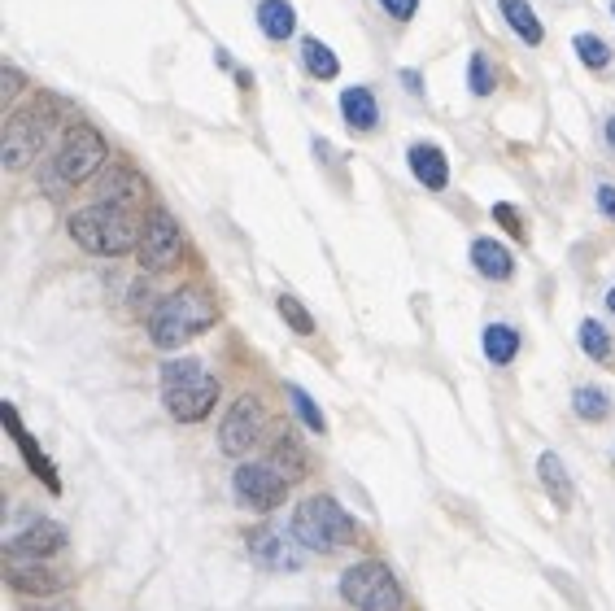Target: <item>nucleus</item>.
Masks as SVG:
<instances>
[{
  "label": "nucleus",
  "instance_id": "obj_1",
  "mask_svg": "<svg viewBox=\"0 0 615 611\" xmlns=\"http://www.w3.org/2000/svg\"><path fill=\"white\" fill-rule=\"evenodd\" d=\"M66 232L75 236V245H83L88 254H101V258H118V254H131L140 249V232H136V219L131 210H118V206H83L66 219Z\"/></svg>",
  "mask_w": 615,
  "mask_h": 611
},
{
  "label": "nucleus",
  "instance_id": "obj_2",
  "mask_svg": "<svg viewBox=\"0 0 615 611\" xmlns=\"http://www.w3.org/2000/svg\"><path fill=\"white\" fill-rule=\"evenodd\" d=\"M214 323V302L201 289H175L171 297H162L149 315V337L158 350H179L192 337H201Z\"/></svg>",
  "mask_w": 615,
  "mask_h": 611
},
{
  "label": "nucleus",
  "instance_id": "obj_3",
  "mask_svg": "<svg viewBox=\"0 0 615 611\" xmlns=\"http://www.w3.org/2000/svg\"><path fill=\"white\" fill-rule=\"evenodd\" d=\"M162 402L184 424H197L219 402V380L201 367V358H171L162 363Z\"/></svg>",
  "mask_w": 615,
  "mask_h": 611
},
{
  "label": "nucleus",
  "instance_id": "obj_4",
  "mask_svg": "<svg viewBox=\"0 0 615 611\" xmlns=\"http://www.w3.org/2000/svg\"><path fill=\"white\" fill-rule=\"evenodd\" d=\"M101 162H105L101 131L88 127V123H75L62 136V145H57L53 162H48L44 188H48V193H66V188H79L83 179H92L96 171H101Z\"/></svg>",
  "mask_w": 615,
  "mask_h": 611
},
{
  "label": "nucleus",
  "instance_id": "obj_5",
  "mask_svg": "<svg viewBox=\"0 0 615 611\" xmlns=\"http://www.w3.org/2000/svg\"><path fill=\"white\" fill-rule=\"evenodd\" d=\"M293 537L306 550H315V555H332V550L354 542V520H349L336 498L315 494L293 511Z\"/></svg>",
  "mask_w": 615,
  "mask_h": 611
},
{
  "label": "nucleus",
  "instance_id": "obj_6",
  "mask_svg": "<svg viewBox=\"0 0 615 611\" xmlns=\"http://www.w3.org/2000/svg\"><path fill=\"white\" fill-rule=\"evenodd\" d=\"M53 123H57V101H31L27 110L9 114L5 123V136H0V162L5 171H22V166L35 162V153L44 149V140L53 136Z\"/></svg>",
  "mask_w": 615,
  "mask_h": 611
},
{
  "label": "nucleus",
  "instance_id": "obj_7",
  "mask_svg": "<svg viewBox=\"0 0 615 611\" xmlns=\"http://www.w3.org/2000/svg\"><path fill=\"white\" fill-rule=\"evenodd\" d=\"M341 598L358 611H397L402 607V585L384 563H354L341 577Z\"/></svg>",
  "mask_w": 615,
  "mask_h": 611
},
{
  "label": "nucleus",
  "instance_id": "obj_8",
  "mask_svg": "<svg viewBox=\"0 0 615 611\" xmlns=\"http://www.w3.org/2000/svg\"><path fill=\"white\" fill-rule=\"evenodd\" d=\"M262 433H267V411H262L258 398H236L232 411L223 415L219 424V450L232 454V459H245V454L258 446Z\"/></svg>",
  "mask_w": 615,
  "mask_h": 611
},
{
  "label": "nucleus",
  "instance_id": "obj_9",
  "mask_svg": "<svg viewBox=\"0 0 615 611\" xmlns=\"http://www.w3.org/2000/svg\"><path fill=\"white\" fill-rule=\"evenodd\" d=\"M179 249H184V236H179L175 219L162 206L149 210V219L140 227V267L144 271H171L179 262Z\"/></svg>",
  "mask_w": 615,
  "mask_h": 611
},
{
  "label": "nucleus",
  "instance_id": "obj_10",
  "mask_svg": "<svg viewBox=\"0 0 615 611\" xmlns=\"http://www.w3.org/2000/svg\"><path fill=\"white\" fill-rule=\"evenodd\" d=\"M232 494L240 507H253V511H275L288 494V481L275 472L271 463H240L236 476H232Z\"/></svg>",
  "mask_w": 615,
  "mask_h": 611
},
{
  "label": "nucleus",
  "instance_id": "obj_11",
  "mask_svg": "<svg viewBox=\"0 0 615 611\" xmlns=\"http://www.w3.org/2000/svg\"><path fill=\"white\" fill-rule=\"evenodd\" d=\"M5 581L14 585L18 594H35V598H44V594H57V590H66V577H57L53 568H44L40 559H31V555H22V550L9 546L5 550Z\"/></svg>",
  "mask_w": 615,
  "mask_h": 611
},
{
  "label": "nucleus",
  "instance_id": "obj_12",
  "mask_svg": "<svg viewBox=\"0 0 615 611\" xmlns=\"http://www.w3.org/2000/svg\"><path fill=\"white\" fill-rule=\"evenodd\" d=\"M249 550H253V559L271 572H301V563H306V546H301L297 537H284L271 529H253Z\"/></svg>",
  "mask_w": 615,
  "mask_h": 611
},
{
  "label": "nucleus",
  "instance_id": "obj_13",
  "mask_svg": "<svg viewBox=\"0 0 615 611\" xmlns=\"http://www.w3.org/2000/svg\"><path fill=\"white\" fill-rule=\"evenodd\" d=\"M140 197H144V179L136 171H127V166H110V171L96 179V201H105V206L136 210Z\"/></svg>",
  "mask_w": 615,
  "mask_h": 611
},
{
  "label": "nucleus",
  "instance_id": "obj_14",
  "mask_svg": "<svg viewBox=\"0 0 615 611\" xmlns=\"http://www.w3.org/2000/svg\"><path fill=\"white\" fill-rule=\"evenodd\" d=\"M9 546L22 550V555H31V559H44V555H57V550H66V529L57 520H35Z\"/></svg>",
  "mask_w": 615,
  "mask_h": 611
},
{
  "label": "nucleus",
  "instance_id": "obj_15",
  "mask_svg": "<svg viewBox=\"0 0 615 611\" xmlns=\"http://www.w3.org/2000/svg\"><path fill=\"white\" fill-rule=\"evenodd\" d=\"M406 162H410V171H415L419 184L432 188V193L450 184V162H445V153L437 145H410Z\"/></svg>",
  "mask_w": 615,
  "mask_h": 611
},
{
  "label": "nucleus",
  "instance_id": "obj_16",
  "mask_svg": "<svg viewBox=\"0 0 615 611\" xmlns=\"http://www.w3.org/2000/svg\"><path fill=\"white\" fill-rule=\"evenodd\" d=\"M472 267L485 275V280H511V275H515V258L506 254V245L480 236V241H472Z\"/></svg>",
  "mask_w": 615,
  "mask_h": 611
},
{
  "label": "nucleus",
  "instance_id": "obj_17",
  "mask_svg": "<svg viewBox=\"0 0 615 611\" xmlns=\"http://www.w3.org/2000/svg\"><path fill=\"white\" fill-rule=\"evenodd\" d=\"M537 476H541V485H546V494L559 502V507H572L576 502V485H572V476H568V467H563L559 454H541L537 459Z\"/></svg>",
  "mask_w": 615,
  "mask_h": 611
},
{
  "label": "nucleus",
  "instance_id": "obj_18",
  "mask_svg": "<svg viewBox=\"0 0 615 611\" xmlns=\"http://www.w3.org/2000/svg\"><path fill=\"white\" fill-rule=\"evenodd\" d=\"M341 114H345V123L354 131H371L380 123V110H376L371 88H345L341 92Z\"/></svg>",
  "mask_w": 615,
  "mask_h": 611
},
{
  "label": "nucleus",
  "instance_id": "obj_19",
  "mask_svg": "<svg viewBox=\"0 0 615 611\" xmlns=\"http://www.w3.org/2000/svg\"><path fill=\"white\" fill-rule=\"evenodd\" d=\"M258 27L267 40H288L297 31V14L288 0H258Z\"/></svg>",
  "mask_w": 615,
  "mask_h": 611
},
{
  "label": "nucleus",
  "instance_id": "obj_20",
  "mask_svg": "<svg viewBox=\"0 0 615 611\" xmlns=\"http://www.w3.org/2000/svg\"><path fill=\"white\" fill-rule=\"evenodd\" d=\"M5 424H9V433H14V441L22 446V454H27L31 472H40V481H44V485H48V489H53V494H57V489H62V481H57L53 463H48L44 454H40V446H31V437L22 433V424H18V411H14V406H5Z\"/></svg>",
  "mask_w": 615,
  "mask_h": 611
},
{
  "label": "nucleus",
  "instance_id": "obj_21",
  "mask_svg": "<svg viewBox=\"0 0 615 611\" xmlns=\"http://www.w3.org/2000/svg\"><path fill=\"white\" fill-rule=\"evenodd\" d=\"M498 5H502V18L511 22V31L520 35L524 44H533V49H537V44L546 40V31H541L537 14H533V9H528V0H498Z\"/></svg>",
  "mask_w": 615,
  "mask_h": 611
},
{
  "label": "nucleus",
  "instance_id": "obj_22",
  "mask_svg": "<svg viewBox=\"0 0 615 611\" xmlns=\"http://www.w3.org/2000/svg\"><path fill=\"white\" fill-rule=\"evenodd\" d=\"M480 341H485V358L498 367H506L515 354H520V332H515L511 323H489Z\"/></svg>",
  "mask_w": 615,
  "mask_h": 611
},
{
  "label": "nucleus",
  "instance_id": "obj_23",
  "mask_svg": "<svg viewBox=\"0 0 615 611\" xmlns=\"http://www.w3.org/2000/svg\"><path fill=\"white\" fill-rule=\"evenodd\" d=\"M271 467L284 476V481H301L306 476V454H301V446L288 433L275 437V446H271Z\"/></svg>",
  "mask_w": 615,
  "mask_h": 611
},
{
  "label": "nucleus",
  "instance_id": "obj_24",
  "mask_svg": "<svg viewBox=\"0 0 615 611\" xmlns=\"http://www.w3.org/2000/svg\"><path fill=\"white\" fill-rule=\"evenodd\" d=\"M301 62H306V70H310L315 79H336V70H341L336 53L328 49V44H319L315 35H310L306 44H301Z\"/></svg>",
  "mask_w": 615,
  "mask_h": 611
},
{
  "label": "nucleus",
  "instance_id": "obj_25",
  "mask_svg": "<svg viewBox=\"0 0 615 611\" xmlns=\"http://www.w3.org/2000/svg\"><path fill=\"white\" fill-rule=\"evenodd\" d=\"M572 406H576V415H581V419H594V424L611 415V398H607L602 389H594V385H581V389H576V393H572Z\"/></svg>",
  "mask_w": 615,
  "mask_h": 611
},
{
  "label": "nucleus",
  "instance_id": "obj_26",
  "mask_svg": "<svg viewBox=\"0 0 615 611\" xmlns=\"http://www.w3.org/2000/svg\"><path fill=\"white\" fill-rule=\"evenodd\" d=\"M581 350L594 358V363H607V358H611V332L602 328L598 319H585L581 323Z\"/></svg>",
  "mask_w": 615,
  "mask_h": 611
},
{
  "label": "nucleus",
  "instance_id": "obj_27",
  "mask_svg": "<svg viewBox=\"0 0 615 611\" xmlns=\"http://www.w3.org/2000/svg\"><path fill=\"white\" fill-rule=\"evenodd\" d=\"M275 306H280L284 323H288V328L297 332V337H310V332H315V315H310V310L301 306L293 293H280V297H275Z\"/></svg>",
  "mask_w": 615,
  "mask_h": 611
},
{
  "label": "nucleus",
  "instance_id": "obj_28",
  "mask_svg": "<svg viewBox=\"0 0 615 611\" xmlns=\"http://www.w3.org/2000/svg\"><path fill=\"white\" fill-rule=\"evenodd\" d=\"M288 402H293V411L301 415V424H306L310 433H328V419H323V411L315 406V398H306V389L288 385Z\"/></svg>",
  "mask_w": 615,
  "mask_h": 611
},
{
  "label": "nucleus",
  "instance_id": "obj_29",
  "mask_svg": "<svg viewBox=\"0 0 615 611\" xmlns=\"http://www.w3.org/2000/svg\"><path fill=\"white\" fill-rule=\"evenodd\" d=\"M576 57H581V62H585L589 70H602V66L611 62V49H607V44L598 40V35L581 31V35H576Z\"/></svg>",
  "mask_w": 615,
  "mask_h": 611
},
{
  "label": "nucleus",
  "instance_id": "obj_30",
  "mask_svg": "<svg viewBox=\"0 0 615 611\" xmlns=\"http://www.w3.org/2000/svg\"><path fill=\"white\" fill-rule=\"evenodd\" d=\"M467 88H472V97H489L493 92V66L485 53H472V75H467Z\"/></svg>",
  "mask_w": 615,
  "mask_h": 611
},
{
  "label": "nucleus",
  "instance_id": "obj_31",
  "mask_svg": "<svg viewBox=\"0 0 615 611\" xmlns=\"http://www.w3.org/2000/svg\"><path fill=\"white\" fill-rule=\"evenodd\" d=\"M493 219H498L506 232L515 236V241H524V223H520V214H515V206H506V201H498V206H493Z\"/></svg>",
  "mask_w": 615,
  "mask_h": 611
},
{
  "label": "nucleus",
  "instance_id": "obj_32",
  "mask_svg": "<svg viewBox=\"0 0 615 611\" xmlns=\"http://www.w3.org/2000/svg\"><path fill=\"white\" fill-rule=\"evenodd\" d=\"M380 5H384V14H393L397 22H406V18H415L419 0H380Z\"/></svg>",
  "mask_w": 615,
  "mask_h": 611
},
{
  "label": "nucleus",
  "instance_id": "obj_33",
  "mask_svg": "<svg viewBox=\"0 0 615 611\" xmlns=\"http://www.w3.org/2000/svg\"><path fill=\"white\" fill-rule=\"evenodd\" d=\"M0 75H5V97H0V101H5V105H14V97L22 92V75H18L14 66H5V70H0Z\"/></svg>",
  "mask_w": 615,
  "mask_h": 611
},
{
  "label": "nucleus",
  "instance_id": "obj_34",
  "mask_svg": "<svg viewBox=\"0 0 615 611\" xmlns=\"http://www.w3.org/2000/svg\"><path fill=\"white\" fill-rule=\"evenodd\" d=\"M598 206H602V214L615 223V184H602L598 188Z\"/></svg>",
  "mask_w": 615,
  "mask_h": 611
},
{
  "label": "nucleus",
  "instance_id": "obj_35",
  "mask_svg": "<svg viewBox=\"0 0 615 611\" xmlns=\"http://www.w3.org/2000/svg\"><path fill=\"white\" fill-rule=\"evenodd\" d=\"M402 83H406V88H410V92H424V79H419V75H415V70H402Z\"/></svg>",
  "mask_w": 615,
  "mask_h": 611
},
{
  "label": "nucleus",
  "instance_id": "obj_36",
  "mask_svg": "<svg viewBox=\"0 0 615 611\" xmlns=\"http://www.w3.org/2000/svg\"><path fill=\"white\" fill-rule=\"evenodd\" d=\"M607 145L615 149V118H607Z\"/></svg>",
  "mask_w": 615,
  "mask_h": 611
},
{
  "label": "nucleus",
  "instance_id": "obj_37",
  "mask_svg": "<svg viewBox=\"0 0 615 611\" xmlns=\"http://www.w3.org/2000/svg\"><path fill=\"white\" fill-rule=\"evenodd\" d=\"M607 310H611V315H615V289L607 293Z\"/></svg>",
  "mask_w": 615,
  "mask_h": 611
},
{
  "label": "nucleus",
  "instance_id": "obj_38",
  "mask_svg": "<svg viewBox=\"0 0 615 611\" xmlns=\"http://www.w3.org/2000/svg\"><path fill=\"white\" fill-rule=\"evenodd\" d=\"M31 611H70V607H31Z\"/></svg>",
  "mask_w": 615,
  "mask_h": 611
},
{
  "label": "nucleus",
  "instance_id": "obj_39",
  "mask_svg": "<svg viewBox=\"0 0 615 611\" xmlns=\"http://www.w3.org/2000/svg\"><path fill=\"white\" fill-rule=\"evenodd\" d=\"M611 14H615V5H611Z\"/></svg>",
  "mask_w": 615,
  "mask_h": 611
}]
</instances>
